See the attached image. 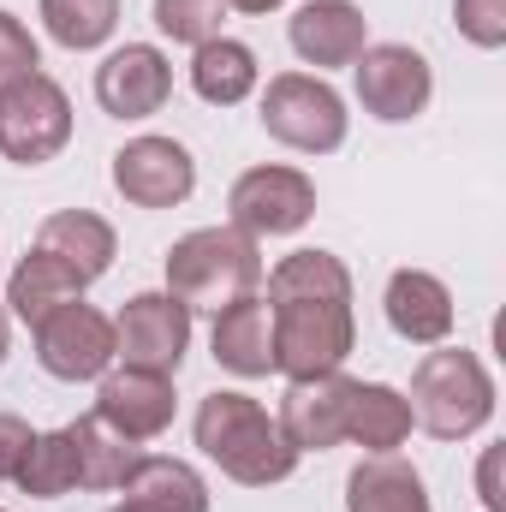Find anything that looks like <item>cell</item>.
<instances>
[{"label": "cell", "instance_id": "obj_1", "mask_svg": "<svg viewBox=\"0 0 506 512\" xmlns=\"http://www.w3.org/2000/svg\"><path fill=\"white\" fill-rule=\"evenodd\" d=\"M262 304L274 316V370L286 382L298 376H328L352 358L358 346V316H352V268L334 251H292L274 268H262Z\"/></svg>", "mask_w": 506, "mask_h": 512}, {"label": "cell", "instance_id": "obj_2", "mask_svg": "<svg viewBox=\"0 0 506 512\" xmlns=\"http://www.w3.org/2000/svg\"><path fill=\"white\" fill-rule=\"evenodd\" d=\"M197 447L203 459L221 465V477L245 483V489H268V483H286L298 471V447L280 435V423L262 411V399L239 393V387H215L203 405H197Z\"/></svg>", "mask_w": 506, "mask_h": 512}, {"label": "cell", "instance_id": "obj_3", "mask_svg": "<svg viewBox=\"0 0 506 512\" xmlns=\"http://www.w3.org/2000/svg\"><path fill=\"white\" fill-rule=\"evenodd\" d=\"M167 292L197 316V310H227L233 298L262 292V239L227 227H191L185 239H173L167 251Z\"/></svg>", "mask_w": 506, "mask_h": 512}, {"label": "cell", "instance_id": "obj_4", "mask_svg": "<svg viewBox=\"0 0 506 512\" xmlns=\"http://www.w3.org/2000/svg\"><path fill=\"white\" fill-rule=\"evenodd\" d=\"M411 417L435 441H471L495 417V376L465 346H435L411 370Z\"/></svg>", "mask_w": 506, "mask_h": 512}, {"label": "cell", "instance_id": "obj_5", "mask_svg": "<svg viewBox=\"0 0 506 512\" xmlns=\"http://www.w3.org/2000/svg\"><path fill=\"white\" fill-rule=\"evenodd\" d=\"M262 131L298 155H334L352 131V114L322 72H280L262 90Z\"/></svg>", "mask_w": 506, "mask_h": 512}, {"label": "cell", "instance_id": "obj_6", "mask_svg": "<svg viewBox=\"0 0 506 512\" xmlns=\"http://www.w3.org/2000/svg\"><path fill=\"white\" fill-rule=\"evenodd\" d=\"M72 143V96L48 72L0 84V155L12 167H42Z\"/></svg>", "mask_w": 506, "mask_h": 512}, {"label": "cell", "instance_id": "obj_7", "mask_svg": "<svg viewBox=\"0 0 506 512\" xmlns=\"http://www.w3.org/2000/svg\"><path fill=\"white\" fill-rule=\"evenodd\" d=\"M227 215L239 233L251 239H286L298 227H310L316 215V179L286 167V161H262V167H245L227 191Z\"/></svg>", "mask_w": 506, "mask_h": 512}, {"label": "cell", "instance_id": "obj_8", "mask_svg": "<svg viewBox=\"0 0 506 512\" xmlns=\"http://www.w3.org/2000/svg\"><path fill=\"white\" fill-rule=\"evenodd\" d=\"M352 78H358L364 114L381 120V126H411L435 96V66L411 42H370L352 60Z\"/></svg>", "mask_w": 506, "mask_h": 512}, {"label": "cell", "instance_id": "obj_9", "mask_svg": "<svg viewBox=\"0 0 506 512\" xmlns=\"http://www.w3.org/2000/svg\"><path fill=\"white\" fill-rule=\"evenodd\" d=\"M185 352H191V310L167 286L126 298V310L114 316V364L155 370V376H179Z\"/></svg>", "mask_w": 506, "mask_h": 512}, {"label": "cell", "instance_id": "obj_10", "mask_svg": "<svg viewBox=\"0 0 506 512\" xmlns=\"http://www.w3.org/2000/svg\"><path fill=\"white\" fill-rule=\"evenodd\" d=\"M30 334H36V364L54 382H102L114 370V316H102L84 298L60 304Z\"/></svg>", "mask_w": 506, "mask_h": 512}, {"label": "cell", "instance_id": "obj_11", "mask_svg": "<svg viewBox=\"0 0 506 512\" xmlns=\"http://www.w3.org/2000/svg\"><path fill=\"white\" fill-rule=\"evenodd\" d=\"M114 191L131 209H179L197 191V155L179 137H131L114 149Z\"/></svg>", "mask_w": 506, "mask_h": 512}, {"label": "cell", "instance_id": "obj_12", "mask_svg": "<svg viewBox=\"0 0 506 512\" xmlns=\"http://www.w3.org/2000/svg\"><path fill=\"white\" fill-rule=\"evenodd\" d=\"M352 387L358 382H352L346 370L286 382L280 411H274L280 435H286L298 453H328V447H340V441H346V417H352Z\"/></svg>", "mask_w": 506, "mask_h": 512}, {"label": "cell", "instance_id": "obj_13", "mask_svg": "<svg viewBox=\"0 0 506 512\" xmlns=\"http://www.w3.org/2000/svg\"><path fill=\"white\" fill-rule=\"evenodd\" d=\"M173 96V60L155 42H126L96 66V102L114 120H149Z\"/></svg>", "mask_w": 506, "mask_h": 512}, {"label": "cell", "instance_id": "obj_14", "mask_svg": "<svg viewBox=\"0 0 506 512\" xmlns=\"http://www.w3.org/2000/svg\"><path fill=\"white\" fill-rule=\"evenodd\" d=\"M173 376H155V370H108L102 382H96V417L114 429V435H126V441H155V435H167V423H173Z\"/></svg>", "mask_w": 506, "mask_h": 512}, {"label": "cell", "instance_id": "obj_15", "mask_svg": "<svg viewBox=\"0 0 506 512\" xmlns=\"http://www.w3.org/2000/svg\"><path fill=\"white\" fill-rule=\"evenodd\" d=\"M286 42L304 66L334 72V66H352L370 48V18L352 0H304L286 24Z\"/></svg>", "mask_w": 506, "mask_h": 512}, {"label": "cell", "instance_id": "obj_16", "mask_svg": "<svg viewBox=\"0 0 506 512\" xmlns=\"http://www.w3.org/2000/svg\"><path fill=\"white\" fill-rule=\"evenodd\" d=\"M381 310H387V328L405 346H447L453 316H459L447 280L429 274V268H393L387 274V292H381Z\"/></svg>", "mask_w": 506, "mask_h": 512}, {"label": "cell", "instance_id": "obj_17", "mask_svg": "<svg viewBox=\"0 0 506 512\" xmlns=\"http://www.w3.org/2000/svg\"><path fill=\"white\" fill-rule=\"evenodd\" d=\"M209 352L227 376L239 382H256L274 370V316L262 304V292H245L233 298L227 310H215V328H209Z\"/></svg>", "mask_w": 506, "mask_h": 512}, {"label": "cell", "instance_id": "obj_18", "mask_svg": "<svg viewBox=\"0 0 506 512\" xmlns=\"http://www.w3.org/2000/svg\"><path fill=\"white\" fill-rule=\"evenodd\" d=\"M36 251H48L54 262H66L84 286H96V280L114 268L120 239H114V227H108L102 215H90V209H54V215L36 227Z\"/></svg>", "mask_w": 506, "mask_h": 512}, {"label": "cell", "instance_id": "obj_19", "mask_svg": "<svg viewBox=\"0 0 506 512\" xmlns=\"http://www.w3.org/2000/svg\"><path fill=\"white\" fill-rule=\"evenodd\" d=\"M346 512H435L429 483L399 453H364L346 477Z\"/></svg>", "mask_w": 506, "mask_h": 512}, {"label": "cell", "instance_id": "obj_20", "mask_svg": "<svg viewBox=\"0 0 506 512\" xmlns=\"http://www.w3.org/2000/svg\"><path fill=\"white\" fill-rule=\"evenodd\" d=\"M120 495H126L120 501L126 512H209V483L197 477V465L161 459V453H143L131 465Z\"/></svg>", "mask_w": 506, "mask_h": 512}, {"label": "cell", "instance_id": "obj_21", "mask_svg": "<svg viewBox=\"0 0 506 512\" xmlns=\"http://www.w3.org/2000/svg\"><path fill=\"white\" fill-rule=\"evenodd\" d=\"M256 84H262V66L239 36H215L203 48H191V90L209 102V108H239L251 102Z\"/></svg>", "mask_w": 506, "mask_h": 512}, {"label": "cell", "instance_id": "obj_22", "mask_svg": "<svg viewBox=\"0 0 506 512\" xmlns=\"http://www.w3.org/2000/svg\"><path fill=\"white\" fill-rule=\"evenodd\" d=\"M72 298H84V280L66 268V262H54L48 251H24V262L12 268V280H6V316H18L24 328H36L42 316H54L60 304H72Z\"/></svg>", "mask_w": 506, "mask_h": 512}, {"label": "cell", "instance_id": "obj_23", "mask_svg": "<svg viewBox=\"0 0 506 512\" xmlns=\"http://www.w3.org/2000/svg\"><path fill=\"white\" fill-rule=\"evenodd\" d=\"M417 417L411 399L387 382H358L352 387V417H346V441H358L364 453H399L411 441Z\"/></svg>", "mask_w": 506, "mask_h": 512}, {"label": "cell", "instance_id": "obj_24", "mask_svg": "<svg viewBox=\"0 0 506 512\" xmlns=\"http://www.w3.org/2000/svg\"><path fill=\"white\" fill-rule=\"evenodd\" d=\"M72 429V447H78V489H120L131 477V465L143 459V447L126 441V435H114L96 411L90 417H78V423H66Z\"/></svg>", "mask_w": 506, "mask_h": 512}, {"label": "cell", "instance_id": "obj_25", "mask_svg": "<svg viewBox=\"0 0 506 512\" xmlns=\"http://www.w3.org/2000/svg\"><path fill=\"white\" fill-rule=\"evenodd\" d=\"M12 483H18L30 501H60V495H72V489H78V447H72V429L36 435Z\"/></svg>", "mask_w": 506, "mask_h": 512}, {"label": "cell", "instance_id": "obj_26", "mask_svg": "<svg viewBox=\"0 0 506 512\" xmlns=\"http://www.w3.org/2000/svg\"><path fill=\"white\" fill-rule=\"evenodd\" d=\"M36 12L42 30L72 54H90L120 30V0H36Z\"/></svg>", "mask_w": 506, "mask_h": 512}, {"label": "cell", "instance_id": "obj_27", "mask_svg": "<svg viewBox=\"0 0 506 512\" xmlns=\"http://www.w3.org/2000/svg\"><path fill=\"white\" fill-rule=\"evenodd\" d=\"M221 24H227V0H155V30L167 42L203 48V42L227 36Z\"/></svg>", "mask_w": 506, "mask_h": 512}, {"label": "cell", "instance_id": "obj_28", "mask_svg": "<svg viewBox=\"0 0 506 512\" xmlns=\"http://www.w3.org/2000/svg\"><path fill=\"white\" fill-rule=\"evenodd\" d=\"M453 24L483 54L506 48V0H453Z\"/></svg>", "mask_w": 506, "mask_h": 512}, {"label": "cell", "instance_id": "obj_29", "mask_svg": "<svg viewBox=\"0 0 506 512\" xmlns=\"http://www.w3.org/2000/svg\"><path fill=\"white\" fill-rule=\"evenodd\" d=\"M24 72H42V48H36V36L24 30V18H12V12L0 6V84H12V78H24Z\"/></svg>", "mask_w": 506, "mask_h": 512}, {"label": "cell", "instance_id": "obj_30", "mask_svg": "<svg viewBox=\"0 0 506 512\" xmlns=\"http://www.w3.org/2000/svg\"><path fill=\"white\" fill-rule=\"evenodd\" d=\"M30 441H36V429H30L18 411H0V483H12V477H18V465H24Z\"/></svg>", "mask_w": 506, "mask_h": 512}, {"label": "cell", "instance_id": "obj_31", "mask_svg": "<svg viewBox=\"0 0 506 512\" xmlns=\"http://www.w3.org/2000/svg\"><path fill=\"white\" fill-rule=\"evenodd\" d=\"M477 495H483V512H506V495H501V453L489 447L483 465H477Z\"/></svg>", "mask_w": 506, "mask_h": 512}, {"label": "cell", "instance_id": "obj_32", "mask_svg": "<svg viewBox=\"0 0 506 512\" xmlns=\"http://www.w3.org/2000/svg\"><path fill=\"white\" fill-rule=\"evenodd\" d=\"M274 6H286V0H227V12H251V18L274 12Z\"/></svg>", "mask_w": 506, "mask_h": 512}, {"label": "cell", "instance_id": "obj_33", "mask_svg": "<svg viewBox=\"0 0 506 512\" xmlns=\"http://www.w3.org/2000/svg\"><path fill=\"white\" fill-rule=\"evenodd\" d=\"M6 352H12V316H6V304H0V364H6Z\"/></svg>", "mask_w": 506, "mask_h": 512}, {"label": "cell", "instance_id": "obj_34", "mask_svg": "<svg viewBox=\"0 0 506 512\" xmlns=\"http://www.w3.org/2000/svg\"><path fill=\"white\" fill-rule=\"evenodd\" d=\"M108 512H126V507H108Z\"/></svg>", "mask_w": 506, "mask_h": 512}, {"label": "cell", "instance_id": "obj_35", "mask_svg": "<svg viewBox=\"0 0 506 512\" xmlns=\"http://www.w3.org/2000/svg\"><path fill=\"white\" fill-rule=\"evenodd\" d=\"M0 512H6V507H0Z\"/></svg>", "mask_w": 506, "mask_h": 512}]
</instances>
